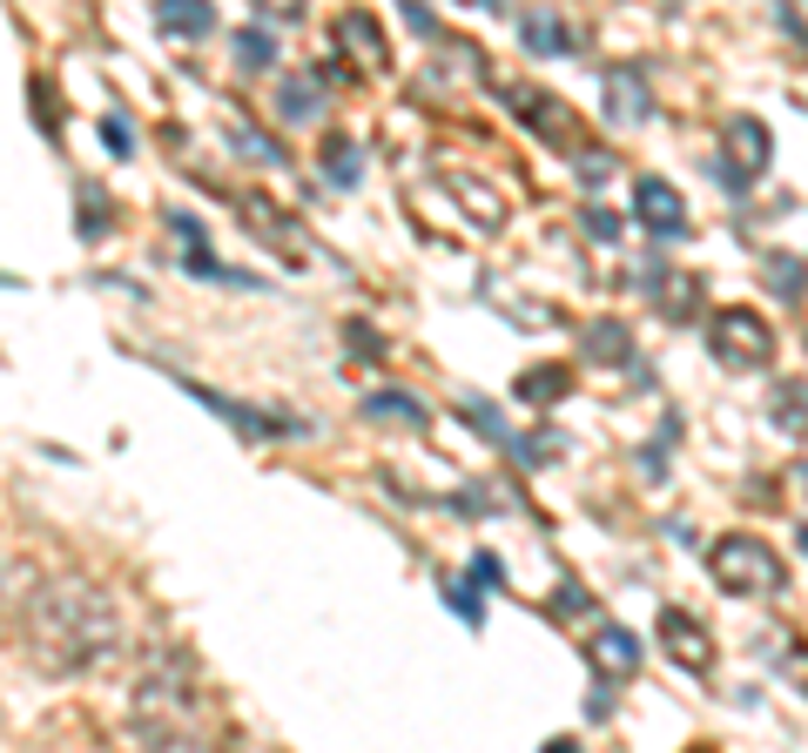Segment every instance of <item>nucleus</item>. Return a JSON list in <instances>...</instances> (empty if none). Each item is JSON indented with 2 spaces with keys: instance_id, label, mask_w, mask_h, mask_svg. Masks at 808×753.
Instances as JSON below:
<instances>
[{
  "instance_id": "1",
  "label": "nucleus",
  "mask_w": 808,
  "mask_h": 753,
  "mask_svg": "<svg viewBox=\"0 0 808 753\" xmlns=\"http://www.w3.org/2000/svg\"><path fill=\"white\" fill-rule=\"evenodd\" d=\"M21 646L41 672H82L114 646V606L82 579L41 585L27 619H21Z\"/></svg>"
},
{
  "instance_id": "2",
  "label": "nucleus",
  "mask_w": 808,
  "mask_h": 753,
  "mask_svg": "<svg viewBox=\"0 0 808 753\" xmlns=\"http://www.w3.org/2000/svg\"><path fill=\"white\" fill-rule=\"evenodd\" d=\"M196 672H189L182 653H156L148 659V672L135 680V700H129V720L142 740H156V746H176L189 740V713H196Z\"/></svg>"
},
{
  "instance_id": "3",
  "label": "nucleus",
  "mask_w": 808,
  "mask_h": 753,
  "mask_svg": "<svg viewBox=\"0 0 808 753\" xmlns=\"http://www.w3.org/2000/svg\"><path fill=\"white\" fill-rule=\"evenodd\" d=\"M708 566L727 592H741V599H761V592L782 585V559H775V545H761V538H721L708 551Z\"/></svg>"
},
{
  "instance_id": "4",
  "label": "nucleus",
  "mask_w": 808,
  "mask_h": 753,
  "mask_svg": "<svg viewBox=\"0 0 808 753\" xmlns=\"http://www.w3.org/2000/svg\"><path fill=\"white\" fill-rule=\"evenodd\" d=\"M708 350L721 356L727 371H768V356H775V330H768L755 309H721L714 324H708Z\"/></svg>"
},
{
  "instance_id": "5",
  "label": "nucleus",
  "mask_w": 808,
  "mask_h": 753,
  "mask_svg": "<svg viewBox=\"0 0 808 753\" xmlns=\"http://www.w3.org/2000/svg\"><path fill=\"white\" fill-rule=\"evenodd\" d=\"M243 222H250V229L263 235L269 250H284L290 263H324V250H317L311 235H303V229H297V222H290V216H284L277 203H263V195H243Z\"/></svg>"
},
{
  "instance_id": "6",
  "label": "nucleus",
  "mask_w": 808,
  "mask_h": 753,
  "mask_svg": "<svg viewBox=\"0 0 808 753\" xmlns=\"http://www.w3.org/2000/svg\"><path fill=\"white\" fill-rule=\"evenodd\" d=\"M634 209H640V229L661 235V243L687 235V203L674 195V182H661V175H640L634 182Z\"/></svg>"
},
{
  "instance_id": "7",
  "label": "nucleus",
  "mask_w": 808,
  "mask_h": 753,
  "mask_svg": "<svg viewBox=\"0 0 808 753\" xmlns=\"http://www.w3.org/2000/svg\"><path fill=\"white\" fill-rule=\"evenodd\" d=\"M506 108L519 114V122H532V129L546 135L553 148H566L572 135H580V122H572V108H559L553 95H539V88H506Z\"/></svg>"
},
{
  "instance_id": "8",
  "label": "nucleus",
  "mask_w": 808,
  "mask_h": 753,
  "mask_svg": "<svg viewBox=\"0 0 808 753\" xmlns=\"http://www.w3.org/2000/svg\"><path fill=\"white\" fill-rule=\"evenodd\" d=\"M182 390L196 404H209V411H222L229 424L243 430V438H303V417H263V411H250V404H229V398H216V390H203V384H189L182 377Z\"/></svg>"
},
{
  "instance_id": "9",
  "label": "nucleus",
  "mask_w": 808,
  "mask_h": 753,
  "mask_svg": "<svg viewBox=\"0 0 808 753\" xmlns=\"http://www.w3.org/2000/svg\"><path fill=\"white\" fill-rule=\"evenodd\" d=\"M727 142H735V162H721V182L727 189H748L768 169V129L755 122V114H735V122H727Z\"/></svg>"
},
{
  "instance_id": "10",
  "label": "nucleus",
  "mask_w": 808,
  "mask_h": 753,
  "mask_svg": "<svg viewBox=\"0 0 808 753\" xmlns=\"http://www.w3.org/2000/svg\"><path fill=\"white\" fill-rule=\"evenodd\" d=\"M661 646H667V659H680L687 672H708L714 666V646H708V632H701V619H687V612H661Z\"/></svg>"
},
{
  "instance_id": "11",
  "label": "nucleus",
  "mask_w": 808,
  "mask_h": 753,
  "mask_svg": "<svg viewBox=\"0 0 808 753\" xmlns=\"http://www.w3.org/2000/svg\"><path fill=\"white\" fill-rule=\"evenodd\" d=\"M587 659H593L600 680H627V672L640 666V640H634L627 626H600L593 640H587Z\"/></svg>"
},
{
  "instance_id": "12",
  "label": "nucleus",
  "mask_w": 808,
  "mask_h": 753,
  "mask_svg": "<svg viewBox=\"0 0 808 753\" xmlns=\"http://www.w3.org/2000/svg\"><path fill=\"white\" fill-rule=\"evenodd\" d=\"M337 34L358 48V68H364V74H384V68H391V54H384V34H377V21H371L364 8L343 14V21H337Z\"/></svg>"
},
{
  "instance_id": "13",
  "label": "nucleus",
  "mask_w": 808,
  "mask_h": 753,
  "mask_svg": "<svg viewBox=\"0 0 808 753\" xmlns=\"http://www.w3.org/2000/svg\"><path fill=\"white\" fill-rule=\"evenodd\" d=\"M606 114L620 129H640L647 114H653V101H647V88H640V74H606Z\"/></svg>"
},
{
  "instance_id": "14",
  "label": "nucleus",
  "mask_w": 808,
  "mask_h": 753,
  "mask_svg": "<svg viewBox=\"0 0 808 753\" xmlns=\"http://www.w3.org/2000/svg\"><path fill=\"white\" fill-rule=\"evenodd\" d=\"M587 364H613V371H620L627 364V356H634V343H627V330H620V316H600V324L587 330Z\"/></svg>"
},
{
  "instance_id": "15",
  "label": "nucleus",
  "mask_w": 808,
  "mask_h": 753,
  "mask_svg": "<svg viewBox=\"0 0 808 753\" xmlns=\"http://www.w3.org/2000/svg\"><path fill=\"white\" fill-rule=\"evenodd\" d=\"M519 41H526L532 54H572V27L553 21V14H526V21H519Z\"/></svg>"
},
{
  "instance_id": "16",
  "label": "nucleus",
  "mask_w": 808,
  "mask_h": 753,
  "mask_svg": "<svg viewBox=\"0 0 808 753\" xmlns=\"http://www.w3.org/2000/svg\"><path fill=\"white\" fill-rule=\"evenodd\" d=\"M566 384H572V377H566L559 364H539V371H526V377L512 384V398H519V404H553V398H566Z\"/></svg>"
},
{
  "instance_id": "17",
  "label": "nucleus",
  "mask_w": 808,
  "mask_h": 753,
  "mask_svg": "<svg viewBox=\"0 0 808 753\" xmlns=\"http://www.w3.org/2000/svg\"><path fill=\"white\" fill-rule=\"evenodd\" d=\"M317 114H324V95L290 74V82L277 88V122H317Z\"/></svg>"
},
{
  "instance_id": "18",
  "label": "nucleus",
  "mask_w": 808,
  "mask_h": 753,
  "mask_svg": "<svg viewBox=\"0 0 808 753\" xmlns=\"http://www.w3.org/2000/svg\"><path fill=\"white\" fill-rule=\"evenodd\" d=\"M162 27L169 34H209L216 27V8H209V0H162Z\"/></svg>"
},
{
  "instance_id": "19",
  "label": "nucleus",
  "mask_w": 808,
  "mask_h": 753,
  "mask_svg": "<svg viewBox=\"0 0 808 753\" xmlns=\"http://www.w3.org/2000/svg\"><path fill=\"white\" fill-rule=\"evenodd\" d=\"M364 417H398L405 430L425 424V404L411 398V390H377V398H364Z\"/></svg>"
},
{
  "instance_id": "20",
  "label": "nucleus",
  "mask_w": 808,
  "mask_h": 753,
  "mask_svg": "<svg viewBox=\"0 0 808 753\" xmlns=\"http://www.w3.org/2000/svg\"><path fill=\"white\" fill-rule=\"evenodd\" d=\"M324 175H330L337 189H358V175H364L358 148H351V142H330V148H324Z\"/></svg>"
},
{
  "instance_id": "21",
  "label": "nucleus",
  "mask_w": 808,
  "mask_h": 753,
  "mask_svg": "<svg viewBox=\"0 0 808 753\" xmlns=\"http://www.w3.org/2000/svg\"><path fill=\"white\" fill-rule=\"evenodd\" d=\"M269 61H277V41H269L263 27H250V34H237V68H250V74H263Z\"/></svg>"
},
{
  "instance_id": "22",
  "label": "nucleus",
  "mask_w": 808,
  "mask_h": 753,
  "mask_svg": "<svg viewBox=\"0 0 808 753\" xmlns=\"http://www.w3.org/2000/svg\"><path fill=\"white\" fill-rule=\"evenodd\" d=\"M458 411L472 417V430H479V438H492V445H512V430L498 424V411H492L485 398H458Z\"/></svg>"
},
{
  "instance_id": "23",
  "label": "nucleus",
  "mask_w": 808,
  "mask_h": 753,
  "mask_svg": "<svg viewBox=\"0 0 808 753\" xmlns=\"http://www.w3.org/2000/svg\"><path fill=\"white\" fill-rule=\"evenodd\" d=\"M237 148L250 155V162H269V169H277V162H290V155H284L277 142H269L263 129H250V122H237Z\"/></svg>"
},
{
  "instance_id": "24",
  "label": "nucleus",
  "mask_w": 808,
  "mask_h": 753,
  "mask_svg": "<svg viewBox=\"0 0 808 753\" xmlns=\"http://www.w3.org/2000/svg\"><path fill=\"white\" fill-rule=\"evenodd\" d=\"M801 256H768V290H782V296H801Z\"/></svg>"
},
{
  "instance_id": "25",
  "label": "nucleus",
  "mask_w": 808,
  "mask_h": 753,
  "mask_svg": "<svg viewBox=\"0 0 808 753\" xmlns=\"http://www.w3.org/2000/svg\"><path fill=\"white\" fill-rule=\"evenodd\" d=\"M775 417L788 430H808V384H788V398H775Z\"/></svg>"
},
{
  "instance_id": "26",
  "label": "nucleus",
  "mask_w": 808,
  "mask_h": 753,
  "mask_svg": "<svg viewBox=\"0 0 808 753\" xmlns=\"http://www.w3.org/2000/svg\"><path fill=\"white\" fill-rule=\"evenodd\" d=\"M580 222L600 235V243H620V229H627L620 216H613V209H600V203H587V209H580Z\"/></svg>"
},
{
  "instance_id": "27",
  "label": "nucleus",
  "mask_w": 808,
  "mask_h": 753,
  "mask_svg": "<svg viewBox=\"0 0 808 753\" xmlns=\"http://www.w3.org/2000/svg\"><path fill=\"white\" fill-rule=\"evenodd\" d=\"M74 222H82V235H88V243H95V235L108 229V209H101V189H82V216H74Z\"/></svg>"
},
{
  "instance_id": "28",
  "label": "nucleus",
  "mask_w": 808,
  "mask_h": 753,
  "mask_svg": "<svg viewBox=\"0 0 808 753\" xmlns=\"http://www.w3.org/2000/svg\"><path fill=\"white\" fill-rule=\"evenodd\" d=\"M445 606H451L458 619H466V626H479V619H485V612H479V592H472V585H445Z\"/></svg>"
},
{
  "instance_id": "29",
  "label": "nucleus",
  "mask_w": 808,
  "mask_h": 753,
  "mask_svg": "<svg viewBox=\"0 0 808 753\" xmlns=\"http://www.w3.org/2000/svg\"><path fill=\"white\" fill-rule=\"evenodd\" d=\"M572 169H580V182H606V175H613V155H600V148H580V155H572Z\"/></svg>"
},
{
  "instance_id": "30",
  "label": "nucleus",
  "mask_w": 808,
  "mask_h": 753,
  "mask_svg": "<svg viewBox=\"0 0 808 753\" xmlns=\"http://www.w3.org/2000/svg\"><path fill=\"white\" fill-rule=\"evenodd\" d=\"M553 612H559V619H587V612H593V599H587L580 585H566V592H553Z\"/></svg>"
},
{
  "instance_id": "31",
  "label": "nucleus",
  "mask_w": 808,
  "mask_h": 753,
  "mask_svg": "<svg viewBox=\"0 0 808 753\" xmlns=\"http://www.w3.org/2000/svg\"><path fill=\"white\" fill-rule=\"evenodd\" d=\"M405 27H411V34H425V41L438 34V21H432V8H425V0H405Z\"/></svg>"
},
{
  "instance_id": "32",
  "label": "nucleus",
  "mask_w": 808,
  "mask_h": 753,
  "mask_svg": "<svg viewBox=\"0 0 808 753\" xmlns=\"http://www.w3.org/2000/svg\"><path fill=\"white\" fill-rule=\"evenodd\" d=\"M498 579H506V572H498V559H492V551H479V559H472V585L498 592Z\"/></svg>"
},
{
  "instance_id": "33",
  "label": "nucleus",
  "mask_w": 808,
  "mask_h": 753,
  "mask_svg": "<svg viewBox=\"0 0 808 753\" xmlns=\"http://www.w3.org/2000/svg\"><path fill=\"white\" fill-rule=\"evenodd\" d=\"M101 142H108L114 155H129V122H122V114H108V122H101Z\"/></svg>"
},
{
  "instance_id": "34",
  "label": "nucleus",
  "mask_w": 808,
  "mask_h": 753,
  "mask_svg": "<svg viewBox=\"0 0 808 753\" xmlns=\"http://www.w3.org/2000/svg\"><path fill=\"white\" fill-rule=\"evenodd\" d=\"M256 8H263L269 21H297V14H303V0H256Z\"/></svg>"
},
{
  "instance_id": "35",
  "label": "nucleus",
  "mask_w": 808,
  "mask_h": 753,
  "mask_svg": "<svg viewBox=\"0 0 808 753\" xmlns=\"http://www.w3.org/2000/svg\"><path fill=\"white\" fill-rule=\"evenodd\" d=\"M472 8H498V0H472Z\"/></svg>"
},
{
  "instance_id": "36",
  "label": "nucleus",
  "mask_w": 808,
  "mask_h": 753,
  "mask_svg": "<svg viewBox=\"0 0 808 753\" xmlns=\"http://www.w3.org/2000/svg\"><path fill=\"white\" fill-rule=\"evenodd\" d=\"M801 478H808V464H801Z\"/></svg>"
}]
</instances>
